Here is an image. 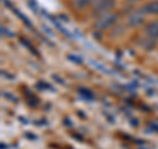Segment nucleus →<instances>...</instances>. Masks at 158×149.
Masks as SVG:
<instances>
[{
    "label": "nucleus",
    "instance_id": "1",
    "mask_svg": "<svg viewBox=\"0 0 158 149\" xmlns=\"http://www.w3.org/2000/svg\"><path fill=\"white\" fill-rule=\"evenodd\" d=\"M117 21V15L116 13H104L96 20L95 28L96 29H107L112 27Z\"/></svg>",
    "mask_w": 158,
    "mask_h": 149
},
{
    "label": "nucleus",
    "instance_id": "2",
    "mask_svg": "<svg viewBox=\"0 0 158 149\" xmlns=\"http://www.w3.org/2000/svg\"><path fill=\"white\" fill-rule=\"evenodd\" d=\"M115 7V0H98L94 7V13L95 15H104L108 13Z\"/></svg>",
    "mask_w": 158,
    "mask_h": 149
},
{
    "label": "nucleus",
    "instance_id": "3",
    "mask_svg": "<svg viewBox=\"0 0 158 149\" xmlns=\"http://www.w3.org/2000/svg\"><path fill=\"white\" fill-rule=\"evenodd\" d=\"M145 21L144 19V12H133L129 17H128V24H129L131 27H140L142 23Z\"/></svg>",
    "mask_w": 158,
    "mask_h": 149
},
{
    "label": "nucleus",
    "instance_id": "4",
    "mask_svg": "<svg viewBox=\"0 0 158 149\" xmlns=\"http://www.w3.org/2000/svg\"><path fill=\"white\" fill-rule=\"evenodd\" d=\"M145 34L149 38H158V21L148 24L145 27Z\"/></svg>",
    "mask_w": 158,
    "mask_h": 149
},
{
    "label": "nucleus",
    "instance_id": "5",
    "mask_svg": "<svg viewBox=\"0 0 158 149\" xmlns=\"http://www.w3.org/2000/svg\"><path fill=\"white\" fill-rule=\"evenodd\" d=\"M142 12L146 15H158V0H153V2L146 3L144 8H142Z\"/></svg>",
    "mask_w": 158,
    "mask_h": 149
},
{
    "label": "nucleus",
    "instance_id": "6",
    "mask_svg": "<svg viewBox=\"0 0 158 149\" xmlns=\"http://www.w3.org/2000/svg\"><path fill=\"white\" fill-rule=\"evenodd\" d=\"M88 3H90V0H77V2H75V7L81 9L83 7H86Z\"/></svg>",
    "mask_w": 158,
    "mask_h": 149
}]
</instances>
